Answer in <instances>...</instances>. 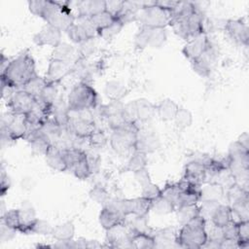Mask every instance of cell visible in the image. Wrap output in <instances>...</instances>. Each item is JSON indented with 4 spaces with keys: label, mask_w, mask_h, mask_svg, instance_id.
<instances>
[{
    "label": "cell",
    "mask_w": 249,
    "mask_h": 249,
    "mask_svg": "<svg viewBox=\"0 0 249 249\" xmlns=\"http://www.w3.org/2000/svg\"><path fill=\"white\" fill-rule=\"evenodd\" d=\"M61 37L62 32L59 29L46 24L33 36V41L37 46H51L54 48L61 43Z\"/></svg>",
    "instance_id": "17"
},
{
    "label": "cell",
    "mask_w": 249,
    "mask_h": 249,
    "mask_svg": "<svg viewBox=\"0 0 249 249\" xmlns=\"http://www.w3.org/2000/svg\"><path fill=\"white\" fill-rule=\"evenodd\" d=\"M201 204L198 206L199 216H201L206 222L210 221L215 210L221 202L215 200H200Z\"/></svg>",
    "instance_id": "48"
},
{
    "label": "cell",
    "mask_w": 249,
    "mask_h": 249,
    "mask_svg": "<svg viewBox=\"0 0 249 249\" xmlns=\"http://www.w3.org/2000/svg\"><path fill=\"white\" fill-rule=\"evenodd\" d=\"M178 109V104L170 98L162 99L159 104L156 105L157 116L164 122L173 121Z\"/></svg>",
    "instance_id": "31"
},
{
    "label": "cell",
    "mask_w": 249,
    "mask_h": 249,
    "mask_svg": "<svg viewBox=\"0 0 249 249\" xmlns=\"http://www.w3.org/2000/svg\"><path fill=\"white\" fill-rule=\"evenodd\" d=\"M11 59H9L7 56H5L4 53H1V59H0V63H1V73L4 72V70L7 68V66L9 65Z\"/></svg>",
    "instance_id": "63"
},
{
    "label": "cell",
    "mask_w": 249,
    "mask_h": 249,
    "mask_svg": "<svg viewBox=\"0 0 249 249\" xmlns=\"http://www.w3.org/2000/svg\"><path fill=\"white\" fill-rule=\"evenodd\" d=\"M231 221L239 223L241 221H249V199L248 196L240 197L231 204Z\"/></svg>",
    "instance_id": "27"
},
{
    "label": "cell",
    "mask_w": 249,
    "mask_h": 249,
    "mask_svg": "<svg viewBox=\"0 0 249 249\" xmlns=\"http://www.w3.org/2000/svg\"><path fill=\"white\" fill-rule=\"evenodd\" d=\"M223 231H224L225 238L238 240V236H237V223H235L233 221H231L228 225L223 227Z\"/></svg>",
    "instance_id": "56"
},
{
    "label": "cell",
    "mask_w": 249,
    "mask_h": 249,
    "mask_svg": "<svg viewBox=\"0 0 249 249\" xmlns=\"http://www.w3.org/2000/svg\"><path fill=\"white\" fill-rule=\"evenodd\" d=\"M136 111V122L147 123L151 121L156 113V105L145 98L134 100Z\"/></svg>",
    "instance_id": "28"
},
{
    "label": "cell",
    "mask_w": 249,
    "mask_h": 249,
    "mask_svg": "<svg viewBox=\"0 0 249 249\" xmlns=\"http://www.w3.org/2000/svg\"><path fill=\"white\" fill-rule=\"evenodd\" d=\"M241 146H243L245 149L249 150V136L247 132H243L241 133V135L238 137V139L236 140Z\"/></svg>",
    "instance_id": "62"
},
{
    "label": "cell",
    "mask_w": 249,
    "mask_h": 249,
    "mask_svg": "<svg viewBox=\"0 0 249 249\" xmlns=\"http://www.w3.org/2000/svg\"><path fill=\"white\" fill-rule=\"evenodd\" d=\"M68 128L77 136L88 139L96 129L94 118L90 109L70 110Z\"/></svg>",
    "instance_id": "8"
},
{
    "label": "cell",
    "mask_w": 249,
    "mask_h": 249,
    "mask_svg": "<svg viewBox=\"0 0 249 249\" xmlns=\"http://www.w3.org/2000/svg\"><path fill=\"white\" fill-rule=\"evenodd\" d=\"M231 221V210L229 204L220 203L215 210L210 222L218 227H225Z\"/></svg>",
    "instance_id": "35"
},
{
    "label": "cell",
    "mask_w": 249,
    "mask_h": 249,
    "mask_svg": "<svg viewBox=\"0 0 249 249\" xmlns=\"http://www.w3.org/2000/svg\"><path fill=\"white\" fill-rule=\"evenodd\" d=\"M11 188V180L8 174L6 173L3 166H1V174H0V194L1 196H4L6 193Z\"/></svg>",
    "instance_id": "57"
},
{
    "label": "cell",
    "mask_w": 249,
    "mask_h": 249,
    "mask_svg": "<svg viewBox=\"0 0 249 249\" xmlns=\"http://www.w3.org/2000/svg\"><path fill=\"white\" fill-rule=\"evenodd\" d=\"M69 171L78 179H81V180L88 179L92 173L89 163L88 155L84 160H82L81 161L76 163Z\"/></svg>",
    "instance_id": "44"
},
{
    "label": "cell",
    "mask_w": 249,
    "mask_h": 249,
    "mask_svg": "<svg viewBox=\"0 0 249 249\" xmlns=\"http://www.w3.org/2000/svg\"><path fill=\"white\" fill-rule=\"evenodd\" d=\"M139 129L137 123L134 122H127L121 127L113 129L109 139L113 150L121 156H130L136 151Z\"/></svg>",
    "instance_id": "5"
},
{
    "label": "cell",
    "mask_w": 249,
    "mask_h": 249,
    "mask_svg": "<svg viewBox=\"0 0 249 249\" xmlns=\"http://www.w3.org/2000/svg\"><path fill=\"white\" fill-rule=\"evenodd\" d=\"M147 163H148L147 154L136 150L130 155V158L128 160V162H127L125 168L127 171L134 173L138 170L146 168Z\"/></svg>",
    "instance_id": "37"
},
{
    "label": "cell",
    "mask_w": 249,
    "mask_h": 249,
    "mask_svg": "<svg viewBox=\"0 0 249 249\" xmlns=\"http://www.w3.org/2000/svg\"><path fill=\"white\" fill-rule=\"evenodd\" d=\"M171 12L158 6L155 1H148L139 11L137 21L141 26L151 28H165L169 25Z\"/></svg>",
    "instance_id": "7"
},
{
    "label": "cell",
    "mask_w": 249,
    "mask_h": 249,
    "mask_svg": "<svg viewBox=\"0 0 249 249\" xmlns=\"http://www.w3.org/2000/svg\"><path fill=\"white\" fill-rule=\"evenodd\" d=\"M37 99L23 89H17L7 100V107L15 115H26L30 112Z\"/></svg>",
    "instance_id": "11"
},
{
    "label": "cell",
    "mask_w": 249,
    "mask_h": 249,
    "mask_svg": "<svg viewBox=\"0 0 249 249\" xmlns=\"http://www.w3.org/2000/svg\"><path fill=\"white\" fill-rule=\"evenodd\" d=\"M141 196L150 200H154L155 198L159 197L161 195V189H160L159 186L155 185L152 181L141 186Z\"/></svg>",
    "instance_id": "53"
},
{
    "label": "cell",
    "mask_w": 249,
    "mask_h": 249,
    "mask_svg": "<svg viewBox=\"0 0 249 249\" xmlns=\"http://www.w3.org/2000/svg\"><path fill=\"white\" fill-rule=\"evenodd\" d=\"M69 111L70 109L67 102H64L60 98H57L51 107L50 118L53 119L59 125L67 126L69 122Z\"/></svg>",
    "instance_id": "30"
},
{
    "label": "cell",
    "mask_w": 249,
    "mask_h": 249,
    "mask_svg": "<svg viewBox=\"0 0 249 249\" xmlns=\"http://www.w3.org/2000/svg\"><path fill=\"white\" fill-rule=\"evenodd\" d=\"M1 223L17 231H20L22 222L19 209L7 210L6 213L3 216H1Z\"/></svg>",
    "instance_id": "38"
},
{
    "label": "cell",
    "mask_w": 249,
    "mask_h": 249,
    "mask_svg": "<svg viewBox=\"0 0 249 249\" xmlns=\"http://www.w3.org/2000/svg\"><path fill=\"white\" fill-rule=\"evenodd\" d=\"M237 236L239 248L249 247V221H241L237 223Z\"/></svg>",
    "instance_id": "49"
},
{
    "label": "cell",
    "mask_w": 249,
    "mask_h": 249,
    "mask_svg": "<svg viewBox=\"0 0 249 249\" xmlns=\"http://www.w3.org/2000/svg\"><path fill=\"white\" fill-rule=\"evenodd\" d=\"M123 27H124V24L117 18V20L112 25L99 31L97 33V35L105 40H111V39L115 38L120 33V31L122 30Z\"/></svg>",
    "instance_id": "52"
},
{
    "label": "cell",
    "mask_w": 249,
    "mask_h": 249,
    "mask_svg": "<svg viewBox=\"0 0 249 249\" xmlns=\"http://www.w3.org/2000/svg\"><path fill=\"white\" fill-rule=\"evenodd\" d=\"M226 196V190L217 182H208L200 188V200H215L221 202Z\"/></svg>",
    "instance_id": "29"
},
{
    "label": "cell",
    "mask_w": 249,
    "mask_h": 249,
    "mask_svg": "<svg viewBox=\"0 0 249 249\" xmlns=\"http://www.w3.org/2000/svg\"><path fill=\"white\" fill-rule=\"evenodd\" d=\"M89 196L92 200L96 201L99 204H102L103 206L110 200L109 195L106 192V190L100 186L93 187L89 192Z\"/></svg>",
    "instance_id": "54"
},
{
    "label": "cell",
    "mask_w": 249,
    "mask_h": 249,
    "mask_svg": "<svg viewBox=\"0 0 249 249\" xmlns=\"http://www.w3.org/2000/svg\"><path fill=\"white\" fill-rule=\"evenodd\" d=\"M206 240V221L199 215L182 225L177 233V246L180 248H202Z\"/></svg>",
    "instance_id": "4"
},
{
    "label": "cell",
    "mask_w": 249,
    "mask_h": 249,
    "mask_svg": "<svg viewBox=\"0 0 249 249\" xmlns=\"http://www.w3.org/2000/svg\"><path fill=\"white\" fill-rule=\"evenodd\" d=\"M131 248L152 249L155 248V239L149 232H134L130 238Z\"/></svg>",
    "instance_id": "34"
},
{
    "label": "cell",
    "mask_w": 249,
    "mask_h": 249,
    "mask_svg": "<svg viewBox=\"0 0 249 249\" xmlns=\"http://www.w3.org/2000/svg\"><path fill=\"white\" fill-rule=\"evenodd\" d=\"M77 9L78 18H91L106 10V1L102 0H82L74 3Z\"/></svg>",
    "instance_id": "20"
},
{
    "label": "cell",
    "mask_w": 249,
    "mask_h": 249,
    "mask_svg": "<svg viewBox=\"0 0 249 249\" xmlns=\"http://www.w3.org/2000/svg\"><path fill=\"white\" fill-rule=\"evenodd\" d=\"M72 68L73 64L71 63L51 58L45 78L48 83L57 84L72 71Z\"/></svg>",
    "instance_id": "18"
},
{
    "label": "cell",
    "mask_w": 249,
    "mask_h": 249,
    "mask_svg": "<svg viewBox=\"0 0 249 249\" xmlns=\"http://www.w3.org/2000/svg\"><path fill=\"white\" fill-rule=\"evenodd\" d=\"M31 146L32 150L37 154L46 155L52 146L50 139L40 129L28 133L24 138Z\"/></svg>",
    "instance_id": "23"
},
{
    "label": "cell",
    "mask_w": 249,
    "mask_h": 249,
    "mask_svg": "<svg viewBox=\"0 0 249 249\" xmlns=\"http://www.w3.org/2000/svg\"><path fill=\"white\" fill-rule=\"evenodd\" d=\"M46 161L50 167L56 171H66V164L62 156L61 148L55 145H52L47 154L45 155Z\"/></svg>",
    "instance_id": "32"
},
{
    "label": "cell",
    "mask_w": 249,
    "mask_h": 249,
    "mask_svg": "<svg viewBox=\"0 0 249 249\" xmlns=\"http://www.w3.org/2000/svg\"><path fill=\"white\" fill-rule=\"evenodd\" d=\"M160 146V141L157 135L153 131L149 130H141L139 129L137 134V142H136V150L141 151L145 154L155 152Z\"/></svg>",
    "instance_id": "21"
},
{
    "label": "cell",
    "mask_w": 249,
    "mask_h": 249,
    "mask_svg": "<svg viewBox=\"0 0 249 249\" xmlns=\"http://www.w3.org/2000/svg\"><path fill=\"white\" fill-rule=\"evenodd\" d=\"M66 34L73 43L79 45L89 38H95L97 31L92 25L90 18H76L75 22L67 29Z\"/></svg>",
    "instance_id": "10"
},
{
    "label": "cell",
    "mask_w": 249,
    "mask_h": 249,
    "mask_svg": "<svg viewBox=\"0 0 249 249\" xmlns=\"http://www.w3.org/2000/svg\"><path fill=\"white\" fill-rule=\"evenodd\" d=\"M125 223L128 225V227L134 232H149V233H151L149 226H148L147 216L133 215V217L129 221L125 220Z\"/></svg>",
    "instance_id": "46"
},
{
    "label": "cell",
    "mask_w": 249,
    "mask_h": 249,
    "mask_svg": "<svg viewBox=\"0 0 249 249\" xmlns=\"http://www.w3.org/2000/svg\"><path fill=\"white\" fill-rule=\"evenodd\" d=\"M169 25L185 41L205 33L202 12L193 2L189 1H179L176 8L171 11Z\"/></svg>",
    "instance_id": "1"
},
{
    "label": "cell",
    "mask_w": 249,
    "mask_h": 249,
    "mask_svg": "<svg viewBox=\"0 0 249 249\" xmlns=\"http://www.w3.org/2000/svg\"><path fill=\"white\" fill-rule=\"evenodd\" d=\"M17 231L7 227L6 225H4L3 223H1V230H0V238L2 241H6V240H10L11 238H13L16 235Z\"/></svg>",
    "instance_id": "60"
},
{
    "label": "cell",
    "mask_w": 249,
    "mask_h": 249,
    "mask_svg": "<svg viewBox=\"0 0 249 249\" xmlns=\"http://www.w3.org/2000/svg\"><path fill=\"white\" fill-rule=\"evenodd\" d=\"M126 217L124 213H122L118 208H116L111 203L107 202L101 209L99 213V223L101 227L107 231L110 228L124 223Z\"/></svg>",
    "instance_id": "16"
},
{
    "label": "cell",
    "mask_w": 249,
    "mask_h": 249,
    "mask_svg": "<svg viewBox=\"0 0 249 249\" xmlns=\"http://www.w3.org/2000/svg\"><path fill=\"white\" fill-rule=\"evenodd\" d=\"M37 75L34 58L28 52H22L11 59L7 68L0 74V78L1 84L21 89Z\"/></svg>",
    "instance_id": "2"
},
{
    "label": "cell",
    "mask_w": 249,
    "mask_h": 249,
    "mask_svg": "<svg viewBox=\"0 0 249 249\" xmlns=\"http://www.w3.org/2000/svg\"><path fill=\"white\" fill-rule=\"evenodd\" d=\"M89 142L90 143V145L92 147H96V148H100L102 146H104L107 142V137L105 135V133L100 130V129H95L91 135L88 138Z\"/></svg>",
    "instance_id": "55"
},
{
    "label": "cell",
    "mask_w": 249,
    "mask_h": 249,
    "mask_svg": "<svg viewBox=\"0 0 249 249\" xmlns=\"http://www.w3.org/2000/svg\"><path fill=\"white\" fill-rule=\"evenodd\" d=\"M67 104L70 110H92L97 105V93L89 83L79 82L72 88Z\"/></svg>",
    "instance_id": "6"
},
{
    "label": "cell",
    "mask_w": 249,
    "mask_h": 249,
    "mask_svg": "<svg viewBox=\"0 0 249 249\" xmlns=\"http://www.w3.org/2000/svg\"><path fill=\"white\" fill-rule=\"evenodd\" d=\"M151 210H153L155 213L162 215L175 211V206L168 199L160 195L159 197L152 200Z\"/></svg>",
    "instance_id": "42"
},
{
    "label": "cell",
    "mask_w": 249,
    "mask_h": 249,
    "mask_svg": "<svg viewBox=\"0 0 249 249\" xmlns=\"http://www.w3.org/2000/svg\"><path fill=\"white\" fill-rule=\"evenodd\" d=\"M167 39L165 28H151L141 26L135 35L134 44L137 49L143 50L148 47L159 49L162 47Z\"/></svg>",
    "instance_id": "9"
},
{
    "label": "cell",
    "mask_w": 249,
    "mask_h": 249,
    "mask_svg": "<svg viewBox=\"0 0 249 249\" xmlns=\"http://www.w3.org/2000/svg\"><path fill=\"white\" fill-rule=\"evenodd\" d=\"M124 91L125 88L120 82L110 81L106 84L105 92L107 96L112 100H120V98L124 95Z\"/></svg>",
    "instance_id": "45"
},
{
    "label": "cell",
    "mask_w": 249,
    "mask_h": 249,
    "mask_svg": "<svg viewBox=\"0 0 249 249\" xmlns=\"http://www.w3.org/2000/svg\"><path fill=\"white\" fill-rule=\"evenodd\" d=\"M95 47H96V45H95L94 38H89V39L82 42L77 47L79 57L81 59L88 58L89 55H91L94 53Z\"/></svg>",
    "instance_id": "50"
},
{
    "label": "cell",
    "mask_w": 249,
    "mask_h": 249,
    "mask_svg": "<svg viewBox=\"0 0 249 249\" xmlns=\"http://www.w3.org/2000/svg\"><path fill=\"white\" fill-rule=\"evenodd\" d=\"M126 213L128 215H135V216H147L151 210L152 200L144 197H134L130 199H126Z\"/></svg>",
    "instance_id": "26"
},
{
    "label": "cell",
    "mask_w": 249,
    "mask_h": 249,
    "mask_svg": "<svg viewBox=\"0 0 249 249\" xmlns=\"http://www.w3.org/2000/svg\"><path fill=\"white\" fill-rule=\"evenodd\" d=\"M224 30L235 43L246 47L248 46L249 27L243 18H231L226 20L224 24Z\"/></svg>",
    "instance_id": "14"
},
{
    "label": "cell",
    "mask_w": 249,
    "mask_h": 249,
    "mask_svg": "<svg viewBox=\"0 0 249 249\" xmlns=\"http://www.w3.org/2000/svg\"><path fill=\"white\" fill-rule=\"evenodd\" d=\"M134 176H135L136 181L140 184V186H143L144 184L151 181L150 174H149V171L147 170V168H143L141 170L134 172Z\"/></svg>",
    "instance_id": "59"
},
{
    "label": "cell",
    "mask_w": 249,
    "mask_h": 249,
    "mask_svg": "<svg viewBox=\"0 0 249 249\" xmlns=\"http://www.w3.org/2000/svg\"><path fill=\"white\" fill-rule=\"evenodd\" d=\"M211 41L209 40L207 33H201L196 37L187 41L182 49V53L191 62L199 57L209 47Z\"/></svg>",
    "instance_id": "15"
},
{
    "label": "cell",
    "mask_w": 249,
    "mask_h": 249,
    "mask_svg": "<svg viewBox=\"0 0 249 249\" xmlns=\"http://www.w3.org/2000/svg\"><path fill=\"white\" fill-rule=\"evenodd\" d=\"M48 82V81H47ZM57 84H53V83H48L44 89L42 90L40 96L37 98V100L41 101L47 106H52L54 101L58 98L57 93Z\"/></svg>",
    "instance_id": "41"
},
{
    "label": "cell",
    "mask_w": 249,
    "mask_h": 249,
    "mask_svg": "<svg viewBox=\"0 0 249 249\" xmlns=\"http://www.w3.org/2000/svg\"><path fill=\"white\" fill-rule=\"evenodd\" d=\"M183 177L191 181L192 183L199 186H202L203 184L207 183L209 179L206 167L202 163L194 160L185 165Z\"/></svg>",
    "instance_id": "19"
},
{
    "label": "cell",
    "mask_w": 249,
    "mask_h": 249,
    "mask_svg": "<svg viewBox=\"0 0 249 249\" xmlns=\"http://www.w3.org/2000/svg\"><path fill=\"white\" fill-rule=\"evenodd\" d=\"M206 235H207L206 241L215 242V243H218L219 245H220V242L225 238L223 228L215 226L212 223H211V226L208 227L207 222H206Z\"/></svg>",
    "instance_id": "51"
},
{
    "label": "cell",
    "mask_w": 249,
    "mask_h": 249,
    "mask_svg": "<svg viewBox=\"0 0 249 249\" xmlns=\"http://www.w3.org/2000/svg\"><path fill=\"white\" fill-rule=\"evenodd\" d=\"M220 248L222 249H232V248H239V242L235 239L224 238L220 242Z\"/></svg>",
    "instance_id": "61"
},
{
    "label": "cell",
    "mask_w": 249,
    "mask_h": 249,
    "mask_svg": "<svg viewBox=\"0 0 249 249\" xmlns=\"http://www.w3.org/2000/svg\"><path fill=\"white\" fill-rule=\"evenodd\" d=\"M74 234H75V226L70 221L53 227L52 231V236L56 241L72 240L74 237Z\"/></svg>",
    "instance_id": "33"
},
{
    "label": "cell",
    "mask_w": 249,
    "mask_h": 249,
    "mask_svg": "<svg viewBox=\"0 0 249 249\" xmlns=\"http://www.w3.org/2000/svg\"><path fill=\"white\" fill-rule=\"evenodd\" d=\"M47 84H48V82L45 77L43 78V77L37 75L31 81H29L21 89L27 91L28 93H30L37 99L40 96L42 90L44 89V88L46 87Z\"/></svg>",
    "instance_id": "40"
},
{
    "label": "cell",
    "mask_w": 249,
    "mask_h": 249,
    "mask_svg": "<svg viewBox=\"0 0 249 249\" xmlns=\"http://www.w3.org/2000/svg\"><path fill=\"white\" fill-rule=\"evenodd\" d=\"M176 126L180 129H185L189 126L192 125L193 124V115L192 113L184 108V107H179L174 119H173Z\"/></svg>",
    "instance_id": "43"
},
{
    "label": "cell",
    "mask_w": 249,
    "mask_h": 249,
    "mask_svg": "<svg viewBox=\"0 0 249 249\" xmlns=\"http://www.w3.org/2000/svg\"><path fill=\"white\" fill-rule=\"evenodd\" d=\"M175 211H176L178 222L181 226L199 215V209L197 204L180 206L176 208Z\"/></svg>",
    "instance_id": "39"
},
{
    "label": "cell",
    "mask_w": 249,
    "mask_h": 249,
    "mask_svg": "<svg viewBox=\"0 0 249 249\" xmlns=\"http://www.w3.org/2000/svg\"><path fill=\"white\" fill-rule=\"evenodd\" d=\"M147 2V1H146ZM146 2L142 1H124V6L117 18L124 25L131 21H137L139 11L143 8Z\"/></svg>",
    "instance_id": "24"
},
{
    "label": "cell",
    "mask_w": 249,
    "mask_h": 249,
    "mask_svg": "<svg viewBox=\"0 0 249 249\" xmlns=\"http://www.w3.org/2000/svg\"><path fill=\"white\" fill-rule=\"evenodd\" d=\"M71 3L69 1L46 0L41 18L47 24L59 29L61 32H66L76 20V17L71 11Z\"/></svg>",
    "instance_id": "3"
},
{
    "label": "cell",
    "mask_w": 249,
    "mask_h": 249,
    "mask_svg": "<svg viewBox=\"0 0 249 249\" xmlns=\"http://www.w3.org/2000/svg\"><path fill=\"white\" fill-rule=\"evenodd\" d=\"M123 6H124V1H119V0L106 1V11L112 14L116 18L122 11Z\"/></svg>",
    "instance_id": "58"
},
{
    "label": "cell",
    "mask_w": 249,
    "mask_h": 249,
    "mask_svg": "<svg viewBox=\"0 0 249 249\" xmlns=\"http://www.w3.org/2000/svg\"><path fill=\"white\" fill-rule=\"evenodd\" d=\"M106 242L107 246L120 247V248H131L130 238L133 231L124 222L116 225L106 231Z\"/></svg>",
    "instance_id": "12"
},
{
    "label": "cell",
    "mask_w": 249,
    "mask_h": 249,
    "mask_svg": "<svg viewBox=\"0 0 249 249\" xmlns=\"http://www.w3.org/2000/svg\"><path fill=\"white\" fill-rule=\"evenodd\" d=\"M53 227L47 221L36 218L32 225L29 228L28 234L34 233V234H42V235H47V234H52Z\"/></svg>",
    "instance_id": "47"
},
{
    "label": "cell",
    "mask_w": 249,
    "mask_h": 249,
    "mask_svg": "<svg viewBox=\"0 0 249 249\" xmlns=\"http://www.w3.org/2000/svg\"><path fill=\"white\" fill-rule=\"evenodd\" d=\"M177 233L172 228H165L157 231L153 235L155 248H171L177 246Z\"/></svg>",
    "instance_id": "25"
},
{
    "label": "cell",
    "mask_w": 249,
    "mask_h": 249,
    "mask_svg": "<svg viewBox=\"0 0 249 249\" xmlns=\"http://www.w3.org/2000/svg\"><path fill=\"white\" fill-rule=\"evenodd\" d=\"M51 58L62 60L73 65L80 59L77 48L64 42L59 43L56 47L53 48Z\"/></svg>",
    "instance_id": "22"
},
{
    "label": "cell",
    "mask_w": 249,
    "mask_h": 249,
    "mask_svg": "<svg viewBox=\"0 0 249 249\" xmlns=\"http://www.w3.org/2000/svg\"><path fill=\"white\" fill-rule=\"evenodd\" d=\"M218 50L211 43L205 52L196 59L191 61L193 70L200 77H208L217 61Z\"/></svg>",
    "instance_id": "13"
},
{
    "label": "cell",
    "mask_w": 249,
    "mask_h": 249,
    "mask_svg": "<svg viewBox=\"0 0 249 249\" xmlns=\"http://www.w3.org/2000/svg\"><path fill=\"white\" fill-rule=\"evenodd\" d=\"M90 21L92 23V25L94 26V28L96 29L97 33L105 28H107L108 26L112 25L116 20L117 18L114 17L112 14H110L109 12H107L106 10L96 14L95 16L89 18Z\"/></svg>",
    "instance_id": "36"
}]
</instances>
